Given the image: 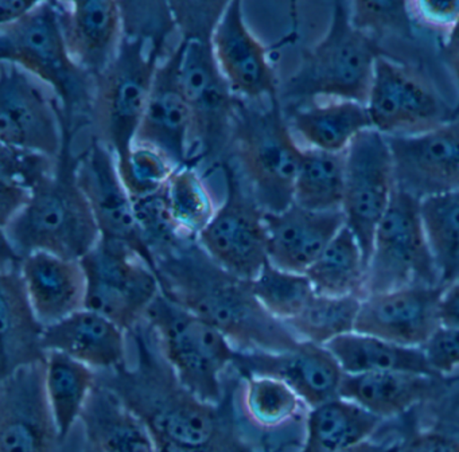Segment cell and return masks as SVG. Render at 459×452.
Listing matches in <instances>:
<instances>
[{
  "label": "cell",
  "instance_id": "obj_1",
  "mask_svg": "<svg viewBox=\"0 0 459 452\" xmlns=\"http://www.w3.org/2000/svg\"><path fill=\"white\" fill-rule=\"evenodd\" d=\"M155 264L163 295L219 328L238 352H287L302 343L259 303L251 282L219 265L197 239H184Z\"/></svg>",
  "mask_w": 459,
  "mask_h": 452
},
{
  "label": "cell",
  "instance_id": "obj_2",
  "mask_svg": "<svg viewBox=\"0 0 459 452\" xmlns=\"http://www.w3.org/2000/svg\"><path fill=\"white\" fill-rule=\"evenodd\" d=\"M128 335L136 362L96 371L98 382L141 417L155 441L204 448L236 430L230 387L221 404L206 403L179 381L144 320Z\"/></svg>",
  "mask_w": 459,
  "mask_h": 452
},
{
  "label": "cell",
  "instance_id": "obj_3",
  "mask_svg": "<svg viewBox=\"0 0 459 452\" xmlns=\"http://www.w3.org/2000/svg\"><path fill=\"white\" fill-rule=\"evenodd\" d=\"M125 38L119 53L95 78L90 124L92 137L117 159L135 143L169 35L177 29L170 3L120 2Z\"/></svg>",
  "mask_w": 459,
  "mask_h": 452
},
{
  "label": "cell",
  "instance_id": "obj_4",
  "mask_svg": "<svg viewBox=\"0 0 459 452\" xmlns=\"http://www.w3.org/2000/svg\"><path fill=\"white\" fill-rule=\"evenodd\" d=\"M181 34L179 77L192 109V166L230 155L240 99L220 69L213 32L228 2H169Z\"/></svg>",
  "mask_w": 459,
  "mask_h": 452
},
{
  "label": "cell",
  "instance_id": "obj_5",
  "mask_svg": "<svg viewBox=\"0 0 459 452\" xmlns=\"http://www.w3.org/2000/svg\"><path fill=\"white\" fill-rule=\"evenodd\" d=\"M63 123L64 147L57 169L34 188L22 212L2 226L4 247L20 258L47 252L80 261L101 239L90 202L77 182V156L72 153L74 129Z\"/></svg>",
  "mask_w": 459,
  "mask_h": 452
},
{
  "label": "cell",
  "instance_id": "obj_6",
  "mask_svg": "<svg viewBox=\"0 0 459 452\" xmlns=\"http://www.w3.org/2000/svg\"><path fill=\"white\" fill-rule=\"evenodd\" d=\"M302 156L281 99H240L228 159L238 161L241 182L265 213H281L294 204Z\"/></svg>",
  "mask_w": 459,
  "mask_h": 452
},
{
  "label": "cell",
  "instance_id": "obj_7",
  "mask_svg": "<svg viewBox=\"0 0 459 452\" xmlns=\"http://www.w3.org/2000/svg\"><path fill=\"white\" fill-rule=\"evenodd\" d=\"M383 56L388 54L380 40L351 23V5L335 2L327 31L303 51L299 67L281 91V101L284 99L291 107L330 97L367 105L376 62Z\"/></svg>",
  "mask_w": 459,
  "mask_h": 452
},
{
  "label": "cell",
  "instance_id": "obj_8",
  "mask_svg": "<svg viewBox=\"0 0 459 452\" xmlns=\"http://www.w3.org/2000/svg\"><path fill=\"white\" fill-rule=\"evenodd\" d=\"M0 58L49 86L74 131L82 120L90 123L95 78L69 53L57 2H39L25 18L0 27Z\"/></svg>",
  "mask_w": 459,
  "mask_h": 452
},
{
  "label": "cell",
  "instance_id": "obj_9",
  "mask_svg": "<svg viewBox=\"0 0 459 452\" xmlns=\"http://www.w3.org/2000/svg\"><path fill=\"white\" fill-rule=\"evenodd\" d=\"M143 320L179 381L201 400L221 404L230 390L225 376L238 352L230 339L162 292Z\"/></svg>",
  "mask_w": 459,
  "mask_h": 452
},
{
  "label": "cell",
  "instance_id": "obj_10",
  "mask_svg": "<svg viewBox=\"0 0 459 452\" xmlns=\"http://www.w3.org/2000/svg\"><path fill=\"white\" fill-rule=\"evenodd\" d=\"M411 285L439 287L440 277L424 231L420 201L396 188L373 239L365 296Z\"/></svg>",
  "mask_w": 459,
  "mask_h": 452
},
{
  "label": "cell",
  "instance_id": "obj_11",
  "mask_svg": "<svg viewBox=\"0 0 459 452\" xmlns=\"http://www.w3.org/2000/svg\"><path fill=\"white\" fill-rule=\"evenodd\" d=\"M80 261L87 277L85 309L114 320L127 333L143 322L162 292L154 269L122 242L100 239Z\"/></svg>",
  "mask_w": 459,
  "mask_h": 452
},
{
  "label": "cell",
  "instance_id": "obj_12",
  "mask_svg": "<svg viewBox=\"0 0 459 452\" xmlns=\"http://www.w3.org/2000/svg\"><path fill=\"white\" fill-rule=\"evenodd\" d=\"M220 167L227 196L197 241L222 268L252 282L268 263L265 212L247 190L230 159Z\"/></svg>",
  "mask_w": 459,
  "mask_h": 452
},
{
  "label": "cell",
  "instance_id": "obj_13",
  "mask_svg": "<svg viewBox=\"0 0 459 452\" xmlns=\"http://www.w3.org/2000/svg\"><path fill=\"white\" fill-rule=\"evenodd\" d=\"M367 109L373 129L385 137L424 134L453 120V109L426 78L388 56L376 62Z\"/></svg>",
  "mask_w": 459,
  "mask_h": 452
},
{
  "label": "cell",
  "instance_id": "obj_14",
  "mask_svg": "<svg viewBox=\"0 0 459 452\" xmlns=\"http://www.w3.org/2000/svg\"><path fill=\"white\" fill-rule=\"evenodd\" d=\"M394 190V161L385 136L376 129L361 132L345 151V188L341 210L345 226L361 247L367 268L376 230Z\"/></svg>",
  "mask_w": 459,
  "mask_h": 452
},
{
  "label": "cell",
  "instance_id": "obj_15",
  "mask_svg": "<svg viewBox=\"0 0 459 452\" xmlns=\"http://www.w3.org/2000/svg\"><path fill=\"white\" fill-rule=\"evenodd\" d=\"M49 86L17 65L0 66V140L58 159L64 147V113Z\"/></svg>",
  "mask_w": 459,
  "mask_h": 452
},
{
  "label": "cell",
  "instance_id": "obj_16",
  "mask_svg": "<svg viewBox=\"0 0 459 452\" xmlns=\"http://www.w3.org/2000/svg\"><path fill=\"white\" fill-rule=\"evenodd\" d=\"M57 422L45 387V362L18 369L0 384V452H56Z\"/></svg>",
  "mask_w": 459,
  "mask_h": 452
},
{
  "label": "cell",
  "instance_id": "obj_17",
  "mask_svg": "<svg viewBox=\"0 0 459 452\" xmlns=\"http://www.w3.org/2000/svg\"><path fill=\"white\" fill-rule=\"evenodd\" d=\"M76 175L101 239L127 245L157 274L154 255L142 236L133 199L120 180L115 153L92 137L87 150L77 156Z\"/></svg>",
  "mask_w": 459,
  "mask_h": 452
},
{
  "label": "cell",
  "instance_id": "obj_18",
  "mask_svg": "<svg viewBox=\"0 0 459 452\" xmlns=\"http://www.w3.org/2000/svg\"><path fill=\"white\" fill-rule=\"evenodd\" d=\"M396 188L423 201L459 188V117L413 136L385 137Z\"/></svg>",
  "mask_w": 459,
  "mask_h": 452
},
{
  "label": "cell",
  "instance_id": "obj_19",
  "mask_svg": "<svg viewBox=\"0 0 459 452\" xmlns=\"http://www.w3.org/2000/svg\"><path fill=\"white\" fill-rule=\"evenodd\" d=\"M179 45L155 74L134 144L154 148L174 166H192V109L179 77Z\"/></svg>",
  "mask_w": 459,
  "mask_h": 452
},
{
  "label": "cell",
  "instance_id": "obj_20",
  "mask_svg": "<svg viewBox=\"0 0 459 452\" xmlns=\"http://www.w3.org/2000/svg\"><path fill=\"white\" fill-rule=\"evenodd\" d=\"M238 377L268 376L289 385L308 408L340 397L343 371L326 346L303 341L287 352H238Z\"/></svg>",
  "mask_w": 459,
  "mask_h": 452
},
{
  "label": "cell",
  "instance_id": "obj_21",
  "mask_svg": "<svg viewBox=\"0 0 459 452\" xmlns=\"http://www.w3.org/2000/svg\"><path fill=\"white\" fill-rule=\"evenodd\" d=\"M220 69L238 99L252 102L281 99L267 48L244 19L243 3L228 2L213 32Z\"/></svg>",
  "mask_w": 459,
  "mask_h": 452
},
{
  "label": "cell",
  "instance_id": "obj_22",
  "mask_svg": "<svg viewBox=\"0 0 459 452\" xmlns=\"http://www.w3.org/2000/svg\"><path fill=\"white\" fill-rule=\"evenodd\" d=\"M443 288L411 285L365 296L354 331L421 349L440 326L437 309Z\"/></svg>",
  "mask_w": 459,
  "mask_h": 452
},
{
  "label": "cell",
  "instance_id": "obj_23",
  "mask_svg": "<svg viewBox=\"0 0 459 452\" xmlns=\"http://www.w3.org/2000/svg\"><path fill=\"white\" fill-rule=\"evenodd\" d=\"M21 261L22 258L4 245L0 272L2 377L47 360L45 326L31 306L21 274Z\"/></svg>",
  "mask_w": 459,
  "mask_h": 452
},
{
  "label": "cell",
  "instance_id": "obj_24",
  "mask_svg": "<svg viewBox=\"0 0 459 452\" xmlns=\"http://www.w3.org/2000/svg\"><path fill=\"white\" fill-rule=\"evenodd\" d=\"M57 4L72 58L88 74L98 77L114 61L125 38L120 2L76 0Z\"/></svg>",
  "mask_w": 459,
  "mask_h": 452
},
{
  "label": "cell",
  "instance_id": "obj_25",
  "mask_svg": "<svg viewBox=\"0 0 459 452\" xmlns=\"http://www.w3.org/2000/svg\"><path fill=\"white\" fill-rule=\"evenodd\" d=\"M268 261L283 271L305 274L345 226L342 210L313 212L292 204L265 213Z\"/></svg>",
  "mask_w": 459,
  "mask_h": 452
},
{
  "label": "cell",
  "instance_id": "obj_26",
  "mask_svg": "<svg viewBox=\"0 0 459 452\" xmlns=\"http://www.w3.org/2000/svg\"><path fill=\"white\" fill-rule=\"evenodd\" d=\"M127 331L99 312L82 309L45 327L44 347L85 363L95 371L127 365Z\"/></svg>",
  "mask_w": 459,
  "mask_h": 452
},
{
  "label": "cell",
  "instance_id": "obj_27",
  "mask_svg": "<svg viewBox=\"0 0 459 452\" xmlns=\"http://www.w3.org/2000/svg\"><path fill=\"white\" fill-rule=\"evenodd\" d=\"M31 306L45 327L85 309L87 277L82 261L36 252L21 261Z\"/></svg>",
  "mask_w": 459,
  "mask_h": 452
},
{
  "label": "cell",
  "instance_id": "obj_28",
  "mask_svg": "<svg viewBox=\"0 0 459 452\" xmlns=\"http://www.w3.org/2000/svg\"><path fill=\"white\" fill-rule=\"evenodd\" d=\"M80 422L87 444L101 452H158L157 443L141 417L99 382Z\"/></svg>",
  "mask_w": 459,
  "mask_h": 452
},
{
  "label": "cell",
  "instance_id": "obj_29",
  "mask_svg": "<svg viewBox=\"0 0 459 452\" xmlns=\"http://www.w3.org/2000/svg\"><path fill=\"white\" fill-rule=\"evenodd\" d=\"M284 113L308 148L327 152H345L361 132L373 129L367 105L349 100L291 105Z\"/></svg>",
  "mask_w": 459,
  "mask_h": 452
},
{
  "label": "cell",
  "instance_id": "obj_30",
  "mask_svg": "<svg viewBox=\"0 0 459 452\" xmlns=\"http://www.w3.org/2000/svg\"><path fill=\"white\" fill-rule=\"evenodd\" d=\"M434 378L426 374L403 371L343 374L340 397L384 420L408 411L411 406L431 396Z\"/></svg>",
  "mask_w": 459,
  "mask_h": 452
},
{
  "label": "cell",
  "instance_id": "obj_31",
  "mask_svg": "<svg viewBox=\"0 0 459 452\" xmlns=\"http://www.w3.org/2000/svg\"><path fill=\"white\" fill-rule=\"evenodd\" d=\"M383 419L346 398L310 408L306 438L295 452H340L372 438Z\"/></svg>",
  "mask_w": 459,
  "mask_h": 452
},
{
  "label": "cell",
  "instance_id": "obj_32",
  "mask_svg": "<svg viewBox=\"0 0 459 452\" xmlns=\"http://www.w3.org/2000/svg\"><path fill=\"white\" fill-rule=\"evenodd\" d=\"M343 374L403 373L435 376L420 347H407L367 334H345L326 344Z\"/></svg>",
  "mask_w": 459,
  "mask_h": 452
},
{
  "label": "cell",
  "instance_id": "obj_33",
  "mask_svg": "<svg viewBox=\"0 0 459 452\" xmlns=\"http://www.w3.org/2000/svg\"><path fill=\"white\" fill-rule=\"evenodd\" d=\"M98 385V373L85 363L58 352H48L45 360V387L61 444L80 420L88 398Z\"/></svg>",
  "mask_w": 459,
  "mask_h": 452
},
{
  "label": "cell",
  "instance_id": "obj_34",
  "mask_svg": "<svg viewBox=\"0 0 459 452\" xmlns=\"http://www.w3.org/2000/svg\"><path fill=\"white\" fill-rule=\"evenodd\" d=\"M306 274L318 295L365 298L367 261L348 226L335 234Z\"/></svg>",
  "mask_w": 459,
  "mask_h": 452
},
{
  "label": "cell",
  "instance_id": "obj_35",
  "mask_svg": "<svg viewBox=\"0 0 459 452\" xmlns=\"http://www.w3.org/2000/svg\"><path fill=\"white\" fill-rule=\"evenodd\" d=\"M345 188V152L303 148L294 204L313 212L341 210Z\"/></svg>",
  "mask_w": 459,
  "mask_h": 452
},
{
  "label": "cell",
  "instance_id": "obj_36",
  "mask_svg": "<svg viewBox=\"0 0 459 452\" xmlns=\"http://www.w3.org/2000/svg\"><path fill=\"white\" fill-rule=\"evenodd\" d=\"M420 214L440 285L459 282V188L420 201Z\"/></svg>",
  "mask_w": 459,
  "mask_h": 452
},
{
  "label": "cell",
  "instance_id": "obj_37",
  "mask_svg": "<svg viewBox=\"0 0 459 452\" xmlns=\"http://www.w3.org/2000/svg\"><path fill=\"white\" fill-rule=\"evenodd\" d=\"M238 384L244 417L257 430H276L289 424L305 405L289 385L273 377H238Z\"/></svg>",
  "mask_w": 459,
  "mask_h": 452
},
{
  "label": "cell",
  "instance_id": "obj_38",
  "mask_svg": "<svg viewBox=\"0 0 459 452\" xmlns=\"http://www.w3.org/2000/svg\"><path fill=\"white\" fill-rule=\"evenodd\" d=\"M165 196L171 220L181 236L197 239L217 207L195 167L176 169L166 185Z\"/></svg>",
  "mask_w": 459,
  "mask_h": 452
},
{
  "label": "cell",
  "instance_id": "obj_39",
  "mask_svg": "<svg viewBox=\"0 0 459 452\" xmlns=\"http://www.w3.org/2000/svg\"><path fill=\"white\" fill-rule=\"evenodd\" d=\"M361 300L359 296L337 298L316 293L305 311L286 326L300 341L326 346L334 339L353 333Z\"/></svg>",
  "mask_w": 459,
  "mask_h": 452
},
{
  "label": "cell",
  "instance_id": "obj_40",
  "mask_svg": "<svg viewBox=\"0 0 459 452\" xmlns=\"http://www.w3.org/2000/svg\"><path fill=\"white\" fill-rule=\"evenodd\" d=\"M251 287L259 303L284 325L299 317L316 295L307 274L283 271L270 261Z\"/></svg>",
  "mask_w": 459,
  "mask_h": 452
},
{
  "label": "cell",
  "instance_id": "obj_41",
  "mask_svg": "<svg viewBox=\"0 0 459 452\" xmlns=\"http://www.w3.org/2000/svg\"><path fill=\"white\" fill-rule=\"evenodd\" d=\"M120 180L133 201L160 193L177 167L160 151L134 144L122 158L117 159Z\"/></svg>",
  "mask_w": 459,
  "mask_h": 452
},
{
  "label": "cell",
  "instance_id": "obj_42",
  "mask_svg": "<svg viewBox=\"0 0 459 452\" xmlns=\"http://www.w3.org/2000/svg\"><path fill=\"white\" fill-rule=\"evenodd\" d=\"M349 5L353 26L376 39L380 40L385 35L412 38V18L408 3L354 2Z\"/></svg>",
  "mask_w": 459,
  "mask_h": 452
},
{
  "label": "cell",
  "instance_id": "obj_43",
  "mask_svg": "<svg viewBox=\"0 0 459 452\" xmlns=\"http://www.w3.org/2000/svg\"><path fill=\"white\" fill-rule=\"evenodd\" d=\"M58 159L22 148L2 144L0 147V180L21 187L34 188L57 169Z\"/></svg>",
  "mask_w": 459,
  "mask_h": 452
},
{
  "label": "cell",
  "instance_id": "obj_44",
  "mask_svg": "<svg viewBox=\"0 0 459 452\" xmlns=\"http://www.w3.org/2000/svg\"><path fill=\"white\" fill-rule=\"evenodd\" d=\"M435 376L459 369V330L439 326L421 347Z\"/></svg>",
  "mask_w": 459,
  "mask_h": 452
},
{
  "label": "cell",
  "instance_id": "obj_45",
  "mask_svg": "<svg viewBox=\"0 0 459 452\" xmlns=\"http://www.w3.org/2000/svg\"><path fill=\"white\" fill-rule=\"evenodd\" d=\"M418 15L435 27H447L448 30L459 21V2L456 0H427L415 4Z\"/></svg>",
  "mask_w": 459,
  "mask_h": 452
},
{
  "label": "cell",
  "instance_id": "obj_46",
  "mask_svg": "<svg viewBox=\"0 0 459 452\" xmlns=\"http://www.w3.org/2000/svg\"><path fill=\"white\" fill-rule=\"evenodd\" d=\"M33 191L14 183L0 180V225L4 226L17 217L29 204Z\"/></svg>",
  "mask_w": 459,
  "mask_h": 452
},
{
  "label": "cell",
  "instance_id": "obj_47",
  "mask_svg": "<svg viewBox=\"0 0 459 452\" xmlns=\"http://www.w3.org/2000/svg\"><path fill=\"white\" fill-rule=\"evenodd\" d=\"M400 452H459V439L445 433H420L403 444Z\"/></svg>",
  "mask_w": 459,
  "mask_h": 452
},
{
  "label": "cell",
  "instance_id": "obj_48",
  "mask_svg": "<svg viewBox=\"0 0 459 452\" xmlns=\"http://www.w3.org/2000/svg\"><path fill=\"white\" fill-rule=\"evenodd\" d=\"M157 443L158 452H255L243 439L238 436V430L224 436L220 440L214 441L211 446L204 448H185V447L176 446V444Z\"/></svg>",
  "mask_w": 459,
  "mask_h": 452
},
{
  "label": "cell",
  "instance_id": "obj_49",
  "mask_svg": "<svg viewBox=\"0 0 459 452\" xmlns=\"http://www.w3.org/2000/svg\"><path fill=\"white\" fill-rule=\"evenodd\" d=\"M437 315L440 326L459 330V282L443 288Z\"/></svg>",
  "mask_w": 459,
  "mask_h": 452
},
{
  "label": "cell",
  "instance_id": "obj_50",
  "mask_svg": "<svg viewBox=\"0 0 459 452\" xmlns=\"http://www.w3.org/2000/svg\"><path fill=\"white\" fill-rule=\"evenodd\" d=\"M442 56L445 58L446 64L450 67L453 72L454 77H455L456 83H458L459 89V21L448 30L447 39H446L445 45L442 48ZM459 117V97L458 102L455 107L453 108V118Z\"/></svg>",
  "mask_w": 459,
  "mask_h": 452
},
{
  "label": "cell",
  "instance_id": "obj_51",
  "mask_svg": "<svg viewBox=\"0 0 459 452\" xmlns=\"http://www.w3.org/2000/svg\"><path fill=\"white\" fill-rule=\"evenodd\" d=\"M39 4V0H4V2H0V27L9 26V24L21 21Z\"/></svg>",
  "mask_w": 459,
  "mask_h": 452
},
{
  "label": "cell",
  "instance_id": "obj_52",
  "mask_svg": "<svg viewBox=\"0 0 459 452\" xmlns=\"http://www.w3.org/2000/svg\"><path fill=\"white\" fill-rule=\"evenodd\" d=\"M402 447L403 443H399V441H375L372 439H368L362 443L349 447L340 452H400Z\"/></svg>",
  "mask_w": 459,
  "mask_h": 452
},
{
  "label": "cell",
  "instance_id": "obj_53",
  "mask_svg": "<svg viewBox=\"0 0 459 452\" xmlns=\"http://www.w3.org/2000/svg\"><path fill=\"white\" fill-rule=\"evenodd\" d=\"M84 452H101L100 449L96 448V447L91 446V444H85Z\"/></svg>",
  "mask_w": 459,
  "mask_h": 452
}]
</instances>
